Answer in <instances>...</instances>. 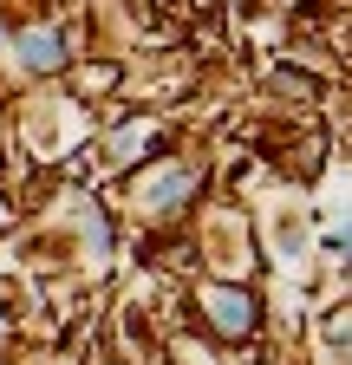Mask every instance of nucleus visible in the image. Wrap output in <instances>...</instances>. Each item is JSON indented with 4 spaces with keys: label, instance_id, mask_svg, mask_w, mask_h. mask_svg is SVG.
<instances>
[{
    "label": "nucleus",
    "instance_id": "3",
    "mask_svg": "<svg viewBox=\"0 0 352 365\" xmlns=\"http://www.w3.org/2000/svg\"><path fill=\"white\" fill-rule=\"evenodd\" d=\"M183 196H190V176H170V182H157V196H150V202L170 209V202H183Z\"/></svg>",
    "mask_w": 352,
    "mask_h": 365
},
{
    "label": "nucleus",
    "instance_id": "2",
    "mask_svg": "<svg viewBox=\"0 0 352 365\" xmlns=\"http://www.w3.org/2000/svg\"><path fill=\"white\" fill-rule=\"evenodd\" d=\"M20 59H26L33 72H59V66H66V39H59V33H26V39H20Z\"/></svg>",
    "mask_w": 352,
    "mask_h": 365
},
{
    "label": "nucleus",
    "instance_id": "1",
    "mask_svg": "<svg viewBox=\"0 0 352 365\" xmlns=\"http://www.w3.org/2000/svg\"><path fill=\"white\" fill-rule=\"evenodd\" d=\"M209 313H215V333H248L254 327V300L248 294H209Z\"/></svg>",
    "mask_w": 352,
    "mask_h": 365
}]
</instances>
